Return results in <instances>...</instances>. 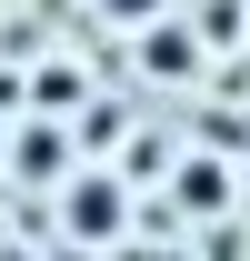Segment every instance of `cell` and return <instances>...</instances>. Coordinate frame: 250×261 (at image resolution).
Here are the masks:
<instances>
[{
    "mask_svg": "<svg viewBox=\"0 0 250 261\" xmlns=\"http://www.w3.org/2000/svg\"><path fill=\"white\" fill-rule=\"evenodd\" d=\"M60 191V241H120L130 231V191L110 181V171H70V181H50Z\"/></svg>",
    "mask_w": 250,
    "mask_h": 261,
    "instance_id": "1",
    "label": "cell"
},
{
    "mask_svg": "<svg viewBox=\"0 0 250 261\" xmlns=\"http://www.w3.org/2000/svg\"><path fill=\"white\" fill-rule=\"evenodd\" d=\"M0 161H10V171H20V181H50V171H70V141H60V130H50V121H20V130H10V141H0Z\"/></svg>",
    "mask_w": 250,
    "mask_h": 261,
    "instance_id": "2",
    "label": "cell"
},
{
    "mask_svg": "<svg viewBox=\"0 0 250 261\" xmlns=\"http://www.w3.org/2000/svg\"><path fill=\"white\" fill-rule=\"evenodd\" d=\"M170 201H180V211H220V201H230V171L220 161H180L170 171Z\"/></svg>",
    "mask_w": 250,
    "mask_h": 261,
    "instance_id": "3",
    "label": "cell"
},
{
    "mask_svg": "<svg viewBox=\"0 0 250 261\" xmlns=\"http://www.w3.org/2000/svg\"><path fill=\"white\" fill-rule=\"evenodd\" d=\"M30 91H40V111H70V91H80V70H70V61H40V81H30Z\"/></svg>",
    "mask_w": 250,
    "mask_h": 261,
    "instance_id": "4",
    "label": "cell"
},
{
    "mask_svg": "<svg viewBox=\"0 0 250 261\" xmlns=\"http://www.w3.org/2000/svg\"><path fill=\"white\" fill-rule=\"evenodd\" d=\"M170 0H100V20H120V31H140V20H160Z\"/></svg>",
    "mask_w": 250,
    "mask_h": 261,
    "instance_id": "5",
    "label": "cell"
}]
</instances>
